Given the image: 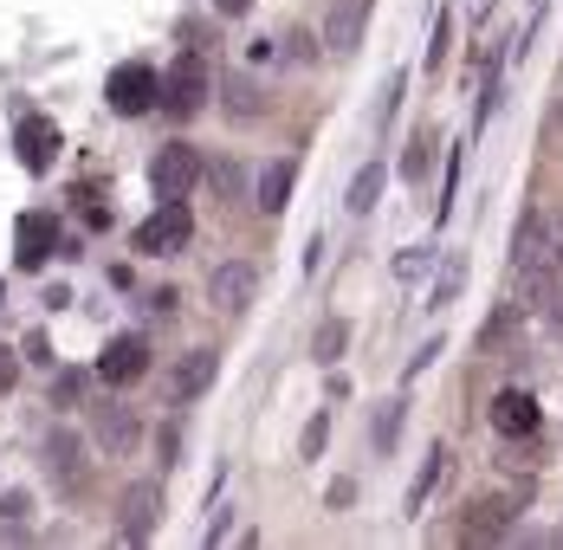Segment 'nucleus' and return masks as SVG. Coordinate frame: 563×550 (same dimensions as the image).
I'll list each match as a JSON object with an SVG mask.
<instances>
[{"instance_id": "obj_7", "label": "nucleus", "mask_w": 563, "mask_h": 550, "mask_svg": "<svg viewBox=\"0 0 563 550\" xmlns=\"http://www.w3.org/2000/svg\"><path fill=\"white\" fill-rule=\"evenodd\" d=\"M369 13H376V0H331V13H324V46L338 58H356L363 53V33H369Z\"/></svg>"}, {"instance_id": "obj_10", "label": "nucleus", "mask_w": 563, "mask_h": 550, "mask_svg": "<svg viewBox=\"0 0 563 550\" xmlns=\"http://www.w3.org/2000/svg\"><path fill=\"white\" fill-rule=\"evenodd\" d=\"M58 143H65V136H58L53 117H40V110H33V117H20L13 150H20V168H26V175H46V168L58 163Z\"/></svg>"}, {"instance_id": "obj_9", "label": "nucleus", "mask_w": 563, "mask_h": 550, "mask_svg": "<svg viewBox=\"0 0 563 550\" xmlns=\"http://www.w3.org/2000/svg\"><path fill=\"white\" fill-rule=\"evenodd\" d=\"M150 376V343L143 337H111L104 343V356H98V383H111V388H130V383H143Z\"/></svg>"}, {"instance_id": "obj_23", "label": "nucleus", "mask_w": 563, "mask_h": 550, "mask_svg": "<svg viewBox=\"0 0 563 550\" xmlns=\"http://www.w3.org/2000/svg\"><path fill=\"white\" fill-rule=\"evenodd\" d=\"M266 110V98L253 91V78H227V117H240V123H253Z\"/></svg>"}, {"instance_id": "obj_21", "label": "nucleus", "mask_w": 563, "mask_h": 550, "mask_svg": "<svg viewBox=\"0 0 563 550\" xmlns=\"http://www.w3.org/2000/svg\"><path fill=\"white\" fill-rule=\"evenodd\" d=\"M428 168H434V130H415L401 150V182H421Z\"/></svg>"}, {"instance_id": "obj_31", "label": "nucleus", "mask_w": 563, "mask_h": 550, "mask_svg": "<svg viewBox=\"0 0 563 550\" xmlns=\"http://www.w3.org/2000/svg\"><path fill=\"white\" fill-rule=\"evenodd\" d=\"M53 395H58V408H65V402H78V395H85V376H58Z\"/></svg>"}, {"instance_id": "obj_22", "label": "nucleus", "mask_w": 563, "mask_h": 550, "mask_svg": "<svg viewBox=\"0 0 563 550\" xmlns=\"http://www.w3.org/2000/svg\"><path fill=\"white\" fill-rule=\"evenodd\" d=\"M460 285H466V260H460V253H448V266H441V278H434V298H428V311H448L453 298H460Z\"/></svg>"}, {"instance_id": "obj_13", "label": "nucleus", "mask_w": 563, "mask_h": 550, "mask_svg": "<svg viewBox=\"0 0 563 550\" xmlns=\"http://www.w3.org/2000/svg\"><path fill=\"white\" fill-rule=\"evenodd\" d=\"M511 498H473L466 505V518H460V538H473V544H486V538H506L511 531Z\"/></svg>"}, {"instance_id": "obj_1", "label": "nucleus", "mask_w": 563, "mask_h": 550, "mask_svg": "<svg viewBox=\"0 0 563 550\" xmlns=\"http://www.w3.org/2000/svg\"><path fill=\"white\" fill-rule=\"evenodd\" d=\"M195 240V215H188V201H156V215L136 220V233H130V246L136 253H150V260H169Z\"/></svg>"}, {"instance_id": "obj_8", "label": "nucleus", "mask_w": 563, "mask_h": 550, "mask_svg": "<svg viewBox=\"0 0 563 550\" xmlns=\"http://www.w3.org/2000/svg\"><path fill=\"white\" fill-rule=\"evenodd\" d=\"M46 473H53V486H58L65 498L85 493L91 466H85V440L71 435V428H53V435H46Z\"/></svg>"}, {"instance_id": "obj_26", "label": "nucleus", "mask_w": 563, "mask_h": 550, "mask_svg": "<svg viewBox=\"0 0 563 550\" xmlns=\"http://www.w3.org/2000/svg\"><path fill=\"white\" fill-rule=\"evenodd\" d=\"M395 435H401V402H383V415H376V447L389 453Z\"/></svg>"}, {"instance_id": "obj_14", "label": "nucleus", "mask_w": 563, "mask_h": 550, "mask_svg": "<svg viewBox=\"0 0 563 550\" xmlns=\"http://www.w3.org/2000/svg\"><path fill=\"white\" fill-rule=\"evenodd\" d=\"M214 376H221V350H188L175 363V402H201L214 388Z\"/></svg>"}, {"instance_id": "obj_3", "label": "nucleus", "mask_w": 563, "mask_h": 550, "mask_svg": "<svg viewBox=\"0 0 563 550\" xmlns=\"http://www.w3.org/2000/svg\"><path fill=\"white\" fill-rule=\"evenodd\" d=\"M104 105H111L117 117H143V110L163 105V78L130 58V65H117L111 78H104Z\"/></svg>"}, {"instance_id": "obj_6", "label": "nucleus", "mask_w": 563, "mask_h": 550, "mask_svg": "<svg viewBox=\"0 0 563 550\" xmlns=\"http://www.w3.org/2000/svg\"><path fill=\"white\" fill-rule=\"evenodd\" d=\"M253 298H260V266H253V260H221V266L208 273V305H214V311L240 318Z\"/></svg>"}, {"instance_id": "obj_2", "label": "nucleus", "mask_w": 563, "mask_h": 550, "mask_svg": "<svg viewBox=\"0 0 563 550\" xmlns=\"http://www.w3.org/2000/svg\"><path fill=\"white\" fill-rule=\"evenodd\" d=\"M201 150L195 143H163L156 156H150V188H156V201H188L195 195V182H201Z\"/></svg>"}, {"instance_id": "obj_5", "label": "nucleus", "mask_w": 563, "mask_h": 550, "mask_svg": "<svg viewBox=\"0 0 563 550\" xmlns=\"http://www.w3.org/2000/svg\"><path fill=\"white\" fill-rule=\"evenodd\" d=\"M156 525H163V486H156V480H136V486L123 493V505H117V538H123V544H150Z\"/></svg>"}, {"instance_id": "obj_20", "label": "nucleus", "mask_w": 563, "mask_h": 550, "mask_svg": "<svg viewBox=\"0 0 563 550\" xmlns=\"http://www.w3.org/2000/svg\"><path fill=\"white\" fill-rule=\"evenodd\" d=\"M343 350H350V324L343 318H324L318 337H311V363H338Z\"/></svg>"}, {"instance_id": "obj_17", "label": "nucleus", "mask_w": 563, "mask_h": 550, "mask_svg": "<svg viewBox=\"0 0 563 550\" xmlns=\"http://www.w3.org/2000/svg\"><path fill=\"white\" fill-rule=\"evenodd\" d=\"M383 182H389V168H383V163H363L356 175H350V195H343V208H350V215H369V208L383 201Z\"/></svg>"}, {"instance_id": "obj_29", "label": "nucleus", "mask_w": 563, "mask_h": 550, "mask_svg": "<svg viewBox=\"0 0 563 550\" xmlns=\"http://www.w3.org/2000/svg\"><path fill=\"white\" fill-rule=\"evenodd\" d=\"M434 356H441V337H428V343H421V350H415V356H408V383H415V376H421V370H428V363H434Z\"/></svg>"}, {"instance_id": "obj_25", "label": "nucleus", "mask_w": 563, "mask_h": 550, "mask_svg": "<svg viewBox=\"0 0 563 550\" xmlns=\"http://www.w3.org/2000/svg\"><path fill=\"white\" fill-rule=\"evenodd\" d=\"M324 440H331V415H311V421H305V435H298V453H305V460H318V453H324Z\"/></svg>"}, {"instance_id": "obj_19", "label": "nucleus", "mask_w": 563, "mask_h": 550, "mask_svg": "<svg viewBox=\"0 0 563 550\" xmlns=\"http://www.w3.org/2000/svg\"><path fill=\"white\" fill-rule=\"evenodd\" d=\"M26 531H33V498L7 493L0 498V544H13V538H26Z\"/></svg>"}, {"instance_id": "obj_24", "label": "nucleus", "mask_w": 563, "mask_h": 550, "mask_svg": "<svg viewBox=\"0 0 563 550\" xmlns=\"http://www.w3.org/2000/svg\"><path fill=\"white\" fill-rule=\"evenodd\" d=\"M538 273H563V215H544V253H538Z\"/></svg>"}, {"instance_id": "obj_16", "label": "nucleus", "mask_w": 563, "mask_h": 550, "mask_svg": "<svg viewBox=\"0 0 563 550\" xmlns=\"http://www.w3.org/2000/svg\"><path fill=\"white\" fill-rule=\"evenodd\" d=\"M136 440H143V421H136L130 408H117V402L98 408V447H104V453H130Z\"/></svg>"}, {"instance_id": "obj_15", "label": "nucleus", "mask_w": 563, "mask_h": 550, "mask_svg": "<svg viewBox=\"0 0 563 550\" xmlns=\"http://www.w3.org/2000/svg\"><path fill=\"white\" fill-rule=\"evenodd\" d=\"M291 182H298V168L285 163H266L260 168V188H253V208H260V215H285V201H291Z\"/></svg>"}, {"instance_id": "obj_32", "label": "nucleus", "mask_w": 563, "mask_h": 550, "mask_svg": "<svg viewBox=\"0 0 563 550\" xmlns=\"http://www.w3.org/2000/svg\"><path fill=\"white\" fill-rule=\"evenodd\" d=\"M214 7H221L227 20H240V13H253V0H214Z\"/></svg>"}, {"instance_id": "obj_4", "label": "nucleus", "mask_w": 563, "mask_h": 550, "mask_svg": "<svg viewBox=\"0 0 563 550\" xmlns=\"http://www.w3.org/2000/svg\"><path fill=\"white\" fill-rule=\"evenodd\" d=\"M208 91H214L208 58H201V53H181L169 65V78H163V110H175V117H195V110L208 105Z\"/></svg>"}, {"instance_id": "obj_27", "label": "nucleus", "mask_w": 563, "mask_h": 550, "mask_svg": "<svg viewBox=\"0 0 563 550\" xmlns=\"http://www.w3.org/2000/svg\"><path fill=\"white\" fill-rule=\"evenodd\" d=\"M401 91H408V72H395L389 85H383V105H376V123H389L395 110H401Z\"/></svg>"}, {"instance_id": "obj_11", "label": "nucleus", "mask_w": 563, "mask_h": 550, "mask_svg": "<svg viewBox=\"0 0 563 550\" xmlns=\"http://www.w3.org/2000/svg\"><path fill=\"white\" fill-rule=\"evenodd\" d=\"M13 246H20L13 260H20L26 273H40V266H46V260L58 253V220L46 215V208H33V215H20V227H13Z\"/></svg>"}, {"instance_id": "obj_12", "label": "nucleus", "mask_w": 563, "mask_h": 550, "mask_svg": "<svg viewBox=\"0 0 563 550\" xmlns=\"http://www.w3.org/2000/svg\"><path fill=\"white\" fill-rule=\"evenodd\" d=\"M538 421H544V408H538L531 388H499V395H493V428L506 440H531Z\"/></svg>"}, {"instance_id": "obj_18", "label": "nucleus", "mask_w": 563, "mask_h": 550, "mask_svg": "<svg viewBox=\"0 0 563 550\" xmlns=\"http://www.w3.org/2000/svg\"><path fill=\"white\" fill-rule=\"evenodd\" d=\"M448 447H428V460H421V473H415V486H408V498H401V512H408V518H415V512H421V505H428V493H434V486H441V473H448Z\"/></svg>"}, {"instance_id": "obj_30", "label": "nucleus", "mask_w": 563, "mask_h": 550, "mask_svg": "<svg viewBox=\"0 0 563 550\" xmlns=\"http://www.w3.org/2000/svg\"><path fill=\"white\" fill-rule=\"evenodd\" d=\"M13 383H20V356L0 343V395H13Z\"/></svg>"}, {"instance_id": "obj_28", "label": "nucleus", "mask_w": 563, "mask_h": 550, "mask_svg": "<svg viewBox=\"0 0 563 550\" xmlns=\"http://www.w3.org/2000/svg\"><path fill=\"white\" fill-rule=\"evenodd\" d=\"M428 266H434V253H428V246H408V253L395 260V278H421Z\"/></svg>"}]
</instances>
